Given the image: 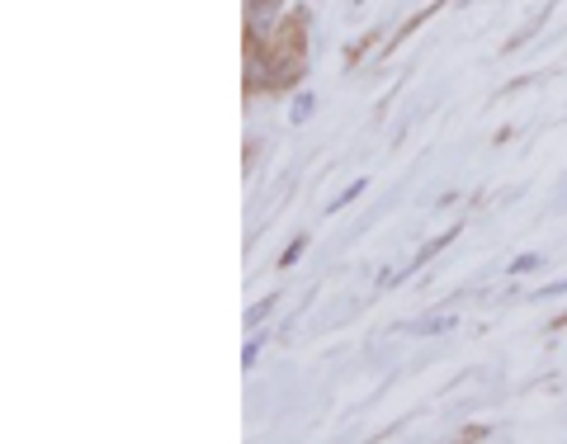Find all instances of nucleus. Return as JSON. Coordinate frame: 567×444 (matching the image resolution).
Instances as JSON below:
<instances>
[{
  "instance_id": "f257e3e1",
  "label": "nucleus",
  "mask_w": 567,
  "mask_h": 444,
  "mask_svg": "<svg viewBox=\"0 0 567 444\" xmlns=\"http://www.w3.org/2000/svg\"><path fill=\"white\" fill-rule=\"evenodd\" d=\"M270 10H275V0H251V24L265 29L270 24Z\"/></svg>"
}]
</instances>
